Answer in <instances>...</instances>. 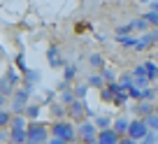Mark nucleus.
Masks as SVG:
<instances>
[{
    "instance_id": "23",
    "label": "nucleus",
    "mask_w": 158,
    "mask_h": 144,
    "mask_svg": "<svg viewBox=\"0 0 158 144\" xmlns=\"http://www.w3.org/2000/svg\"><path fill=\"white\" fill-rule=\"evenodd\" d=\"M151 7H153V12H158V2H153V5H151Z\"/></svg>"
},
{
    "instance_id": "15",
    "label": "nucleus",
    "mask_w": 158,
    "mask_h": 144,
    "mask_svg": "<svg viewBox=\"0 0 158 144\" xmlns=\"http://www.w3.org/2000/svg\"><path fill=\"white\" fill-rule=\"evenodd\" d=\"M74 72H77V70H74V65H70V68L65 70V79H72V77H74Z\"/></svg>"
},
{
    "instance_id": "18",
    "label": "nucleus",
    "mask_w": 158,
    "mask_h": 144,
    "mask_svg": "<svg viewBox=\"0 0 158 144\" xmlns=\"http://www.w3.org/2000/svg\"><path fill=\"white\" fill-rule=\"evenodd\" d=\"M7 121H10V114H5V112L0 109V125H5Z\"/></svg>"
},
{
    "instance_id": "14",
    "label": "nucleus",
    "mask_w": 158,
    "mask_h": 144,
    "mask_svg": "<svg viewBox=\"0 0 158 144\" xmlns=\"http://www.w3.org/2000/svg\"><path fill=\"white\" fill-rule=\"evenodd\" d=\"M147 123H149V128H158V116H149Z\"/></svg>"
},
{
    "instance_id": "3",
    "label": "nucleus",
    "mask_w": 158,
    "mask_h": 144,
    "mask_svg": "<svg viewBox=\"0 0 158 144\" xmlns=\"http://www.w3.org/2000/svg\"><path fill=\"white\" fill-rule=\"evenodd\" d=\"M147 128H149V123L147 121H133L130 123V128H128V137H133V139H142V137H147Z\"/></svg>"
},
{
    "instance_id": "4",
    "label": "nucleus",
    "mask_w": 158,
    "mask_h": 144,
    "mask_svg": "<svg viewBox=\"0 0 158 144\" xmlns=\"http://www.w3.org/2000/svg\"><path fill=\"white\" fill-rule=\"evenodd\" d=\"M28 93H30V86H28L26 91H19V93L14 95V102H12V107H14L16 112H21V109L26 107V100H28Z\"/></svg>"
},
{
    "instance_id": "16",
    "label": "nucleus",
    "mask_w": 158,
    "mask_h": 144,
    "mask_svg": "<svg viewBox=\"0 0 158 144\" xmlns=\"http://www.w3.org/2000/svg\"><path fill=\"white\" fill-rule=\"evenodd\" d=\"M23 119H21V116H16V119H14V123H12V128H23Z\"/></svg>"
},
{
    "instance_id": "7",
    "label": "nucleus",
    "mask_w": 158,
    "mask_h": 144,
    "mask_svg": "<svg viewBox=\"0 0 158 144\" xmlns=\"http://www.w3.org/2000/svg\"><path fill=\"white\" fill-rule=\"evenodd\" d=\"M49 60H51V68H60V56H58V49L56 47H49Z\"/></svg>"
},
{
    "instance_id": "22",
    "label": "nucleus",
    "mask_w": 158,
    "mask_h": 144,
    "mask_svg": "<svg viewBox=\"0 0 158 144\" xmlns=\"http://www.w3.org/2000/svg\"><path fill=\"white\" fill-rule=\"evenodd\" d=\"M2 105H5V95L0 93V107H2Z\"/></svg>"
},
{
    "instance_id": "6",
    "label": "nucleus",
    "mask_w": 158,
    "mask_h": 144,
    "mask_svg": "<svg viewBox=\"0 0 158 144\" xmlns=\"http://www.w3.org/2000/svg\"><path fill=\"white\" fill-rule=\"evenodd\" d=\"M79 135H81V137H86V142H93V139H95V128H93L91 123H84L81 128H79Z\"/></svg>"
},
{
    "instance_id": "8",
    "label": "nucleus",
    "mask_w": 158,
    "mask_h": 144,
    "mask_svg": "<svg viewBox=\"0 0 158 144\" xmlns=\"http://www.w3.org/2000/svg\"><path fill=\"white\" fill-rule=\"evenodd\" d=\"M128 128H130V123L126 119H116V123H114V130H116V133H128Z\"/></svg>"
},
{
    "instance_id": "19",
    "label": "nucleus",
    "mask_w": 158,
    "mask_h": 144,
    "mask_svg": "<svg viewBox=\"0 0 158 144\" xmlns=\"http://www.w3.org/2000/svg\"><path fill=\"white\" fill-rule=\"evenodd\" d=\"M137 112H142V114H149V112H151V107H149V105H142V107H137Z\"/></svg>"
},
{
    "instance_id": "12",
    "label": "nucleus",
    "mask_w": 158,
    "mask_h": 144,
    "mask_svg": "<svg viewBox=\"0 0 158 144\" xmlns=\"http://www.w3.org/2000/svg\"><path fill=\"white\" fill-rule=\"evenodd\" d=\"M147 21L153 26H158V12H153V14H147Z\"/></svg>"
},
{
    "instance_id": "5",
    "label": "nucleus",
    "mask_w": 158,
    "mask_h": 144,
    "mask_svg": "<svg viewBox=\"0 0 158 144\" xmlns=\"http://www.w3.org/2000/svg\"><path fill=\"white\" fill-rule=\"evenodd\" d=\"M98 142H102V144H114V142H118V133H116V130L102 128V133L98 135Z\"/></svg>"
},
{
    "instance_id": "10",
    "label": "nucleus",
    "mask_w": 158,
    "mask_h": 144,
    "mask_svg": "<svg viewBox=\"0 0 158 144\" xmlns=\"http://www.w3.org/2000/svg\"><path fill=\"white\" fill-rule=\"evenodd\" d=\"M144 68H147V72H149L151 79H153V77H158V70H156V65H153V63H144Z\"/></svg>"
},
{
    "instance_id": "11",
    "label": "nucleus",
    "mask_w": 158,
    "mask_h": 144,
    "mask_svg": "<svg viewBox=\"0 0 158 144\" xmlns=\"http://www.w3.org/2000/svg\"><path fill=\"white\" fill-rule=\"evenodd\" d=\"M91 65H93V68H102V58H100V56H91Z\"/></svg>"
},
{
    "instance_id": "2",
    "label": "nucleus",
    "mask_w": 158,
    "mask_h": 144,
    "mask_svg": "<svg viewBox=\"0 0 158 144\" xmlns=\"http://www.w3.org/2000/svg\"><path fill=\"white\" fill-rule=\"evenodd\" d=\"M26 133H28V142H44L47 139V128L40 123H28Z\"/></svg>"
},
{
    "instance_id": "1",
    "label": "nucleus",
    "mask_w": 158,
    "mask_h": 144,
    "mask_svg": "<svg viewBox=\"0 0 158 144\" xmlns=\"http://www.w3.org/2000/svg\"><path fill=\"white\" fill-rule=\"evenodd\" d=\"M74 137V130L70 123H56L54 125V139L56 142H70Z\"/></svg>"
},
{
    "instance_id": "17",
    "label": "nucleus",
    "mask_w": 158,
    "mask_h": 144,
    "mask_svg": "<svg viewBox=\"0 0 158 144\" xmlns=\"http://www.w3.org/2000/svg\"><path fill=\"white\" fill-rule=\"evenodd\" d=\"M98 125H100V128H107V125H109V119H107V116H100V119H98Z\"/></svg>"
},
{
    "instance_id": "20",
    "label": "nucleus",
    "mask_w": 158,
    "mask_h": 144,
    "mask_svg": "<svg viewBox=\"0 0 158 144\" xmlns=\"http://www.w3.org/2000/svg\"><path fill=\"white\" fill-rule=\"evenodd\" d=\"M100 81H102L100 77H91V84H93V86H100Z\"/></svg>"
},
{
    "instance_id": "9",
    "label": "nucleus",
    "mask_w": 158,
    "mask_h": 144,
    "mask_svg": "<svg viewBox=\"0 0 158 144\" xmlns=\"http://www.w3.org/2000/svg\"><path fill=\"white\" fill-rule=\"evenodd\" d=\"M86 114V107H84V102H72V116H84Z\"/></svg>"
},
{
    "instance_id": "13",
    "label": "nucleus",
    "mask_w": 158,
    "mask_h": 144,
    "mask_svg": "<svg viewBox=\"0 0 158 144\" xmlns=\"http://www.w3.org/2000/svg\"><path fill=\"white\" fill-rule=\"evenodd\" d=\"M130 30H133V26H123V28H118V30H116V35L121 37V35H128Z\"/></svg>"
},
{
    "instance_id": "21",
    "label": "nucleus",
    "mask_w": 158,
    "mask_h": 144,
    "mask_svg": "<svg viewBox=\"0 0 158 144\" xmlns=\"http://www.w3.org/2000/svg\"><path fill=\"white\" fill-rule=\"evenodd\" d=\"M28 114H30V116L35 119V116H37V107H30V109H28Z\"/></svg>"
}]
</instances>
